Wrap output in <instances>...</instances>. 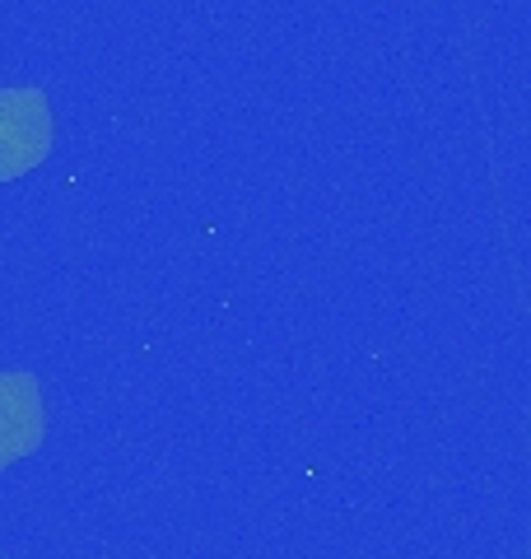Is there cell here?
I'll use <instances>...</instances> for the list:
<instances>
[{
  "instance_id": "2",
  "label": "cell",
  "mask_w": 531,
  "mask_h": 559,
  "mask_svg": "<svg viewBox=\"0 0 531 559\" xmlns=\"http://www.w3.org/2000/svg\"><path fill=\"white\" fill-rule=\"evenodd\" d=\"M47 439V406L43 382L28 369L0 373V471L33 457Z\"/></svg>"
},
{
  "instance_id": "1",
  "label": "cell",
  "mask_w": 531,
  "mask_h": 559,
  "mask_svg": "<svg viewBox=\"0 0 531 559\" xmlns=\"http://www.w3.org/2000/svg\"><path fill=\"white\" fill-rule=\"evenodd\" d=\"M51 140H57V121H51V103L43 90L33 84L0 90V182L43 168Z\"/></svg>"
}]
</instances>
